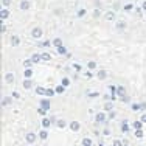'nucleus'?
Returning a JSON list of instances; mask_svg holds the SVG:
<instances>
[{
  "instance_id": "1",
  "label": "nucleus",
  "mask_w": 146,
  "mask_h": 146,
  "mask_svg": "<svg viewBox=\"0 0 146 146\" xmlns=\"http://www.w3.org/2000/svg\"><path fill=\"white\" fill-rule=\"evenodd\" d=\"M42 34H44V31H42V28H39V27H34V28L31 30V37H33V39H40Z\"/></svg>"
},
{
  "instance_id": "2",
  "label": "nucleus",
  "mask_w": 146,
  "mask_h": 146,
  "mask_svg": "<svg viewBox=\"0 0 146 146\" xmlns=\"http://www.w3.org/2000/svg\"><path fill=\"white\" fill-rule=\"evenodd\" d=\"M36 137H39V135H36V132H27L25 135V140L28 145H33L34 141H36Z\"/></svg>"
},
{
  "instance_id": "3",
  "label": "nucleus",
  "mask_w": 146,
  "mask_h": 146,
  "mask_svg": "<svg viewBox=\"0 0 146 146\" xmlns=\"http://www.w3.org/2000/svg\"><path fill=\"white\" fill-rule=\"evenodd\" d=\"M39 106L42 107V109H45V110H48L51 107V103H50V98L48 96H45V98H42L40 100V103H39Z\"/></svg>"
},
{
  "instance_id": "4",
  "label": "nucleus",
  "mask_w": 146,
  "mask_h": 146,
  "mask_svg": "<svg viewBox=\"0 0 146 146\" xmlns=\"http://www.w3.org/2000/svg\"><path fill=\"white\" fill-rule=\"evenodd\" d=\"M95 120H96V123H106V120H107V115H106V112H98L95 115Z\"/></svg>"
},
{
  "instance_id": "5",
  "label": "nucleus",
  "mask_w": 146,
  "mask_h": 146,
  "mask_svg": "<svg viewBox=\"0 0 146 146\" xmlns=\"http://www.w3.org/2000/svg\"><path fill=\"white\" fill-rule=\"evenodd\" d=\"M68 127H70V129H72L73 132H78L79 129H81V124H79V123H78V121H76V120H73L72 123L68 124Z\"/></svg>"
},
{
  "instance_id": "6",
  "label": "nucleus",
  "mask_w": 146,
  "mask_h": 146,
  "mask_svg": "<svg viewBox=\"0 0 146 146\" xmlns=\"http://www.w3.org/2000/svg\"><path fill=\"white\" fill-rule=\"evenodd\" d=\"M11 103H13V96H3V100H2V107L9 106Z\"/></svg>"
},
{
  "instance_id": "7",
  "label": "nucleus",
  "mask_w": 146,
  "mask_h": 146,
  "mask_svg": "<svg viewBox=\"0 0 146 146\" xmlns=\"http://www.w3.org/2000/svg\"><path fill=\"white\" fill-rule=\"evenodd\" d=\"M103 110H104V112H110V110H113V104H112V101H106V103H104Z\"/></svg>"
},
{
  "instance_id": "8",
  "label": "nucleus",
  "mask_w": 146,
  "mask_h": 146,
  "mask_svg": "<svg viewBox=\"0 0 146 146\" xmlns=\"http://www.w3.org/2000/svg\"><path fill=\"white\" fill-rule=\"evenodd\" d=\"M8 16H9V11L6 8L0 9V19H2V20H6V19H8Z\"/></svg>"
},
{
  "instance_id": "9",
  "label": "nucleus",
  "mask_w": 146,
  "mask_h": 146,
  "mask_svg": "<svg viewBox=\"0 0 146 146\" xmlns=\"http://www.w3.org/2000/svg\"><path fill=\"white\" fill-rule=\"evenodd\" d=\"M31 87H33V81H31V78H25V79H23V89L28 90Z\"/></svg>"
},
{
  "instance_id": "10",
  "label": "nucleus",
  "mask_w": 146,
  "mask_h": 146,
  "mask_svg": "<svg viewBox=\"0 0 146 146\" xmlns=\"http://www.w3.org/2000/svg\"><path fill=\"white\" fill-rule=\"evenodd\" d=\"M31 3L28 2V0H22L20 2V9H23V11H27V9H30Z\"/></svg>"
},
{
  "instance_id": "11",
  "label": "nucleus",
  "mask_w": 146,
  "mask_h": 146,
  "mask_svg": "<svg viewBox=\"0 0 146 146\" xmlns=\"http://www.w3.org/2000/svg\"><path fill=\"white\" fill-rule=\"evenodd\" d=\"M37 135H39V138H40V140H47V138H48V131L44 127L42 131H39V134H37Z\"/></svg>"
},
{
  "instance_id": "12",
  "label": "nucleus",
  "mask_w": 146,
  "mask_h": 146,
  "mask_svg": "<svg viewBox=\"0 0 146 146\" xmlns=\"http://www.w3.org/2000/svg\"><path fill=\"white\" fill-rule=\"evenodd\" d=\"M5 82L13 84V82H14V75H13V73H6L5 75Z\"/></svg>"
},
{
  "instance_id": "13",
  "label": "nucleus",
  "mask_w": 146,
  "mask_h": 146,
  "mask_svg": "<svg viewBox=\"0 0 146 146\" xmlns=\"http://www.w3.org/2000/svg\"><path fill=\"white\" fill-rule=\"evenodd\" d=\"M143 121L141 120H137V121H134V123H132V127H134V131L135 129H141V127H143Z\"/></svg>"
},
{
  "instance_id": "14",
  "label": "nucleus",
  "mask_w": 146,
  "mask_h": 146,
  "mask_svg": "<svg viewBox=\"0 0 146 146\" xmlns=\"http://www.w3.org/2000/svg\"><path fill=\"white\" fill-rule=\"evenodd\" d=\"M121 132H123V134L129 132V124H127V120H123V123H121Z\"/></svg>"
},
{
  "instance_id": "15",
  "label": "nucleus",
  "mask_w": 146,
  "mask_h": 146,
  "mask_svg": "<svg viewBox=\"0 0 146 146\" xmlns=\"http://www.w3.org/2000/svg\"><path fill=\"white\" fill-rule=\"evenodd\" d=\"M96 78L98 79H106L107 78V72L106 70H98L96 72Z\"/></svg>"
},
{
  "instance_id": "16",
  "label": "nucleus",
  "mask_w": 146,
  "mask_h": 146,
  "mask_svg": "<svg viewBox=\"0 0 146 146\" xmlns=\"http://www.w3.org/2000/svg\"><path fill=\"white\" fill-rule=\"evenodd\" d=\"M50 126H51V120H50V118H47V117L42 118V127H45V129H48Z\"/></svg>"
},
{
  "instance_id": "17",
  "label": "nucleus",
  "mask_w": 146,
  "mask_h": 146,
  "mask_svg": "<svg viewBox=\"0 0 146 146\" xmlns=\"http://www.w3.org/2000/svg\"><path fill=\"white\" fill-rule=\"evenodd\" d=\"M33 70H31V67H28V68H25V70H23V78H31V76H33Z\"/></svg>"
},
{
  "instance_id": "18",
  "label": "nucleus",
  "mask_w": 146,
  "mask_h": 146,
  "mask_svg": "<svg viewBox=\"0 0 146 146\" xmlns=\"http://www.w3.org/2000/svg\"><path fill=\"white\" fill-rule=\"evenodd\" d=\"M117 95H118V96L126 95V89H124L123 86H118V87H117Z\"/></svg>"
},
{
  "instance_id": "19",
  "label": "nucleus",
  "mask_w": 146,
  "mask_h": 146,
  "mask_svg": "<svg viewBox=\"0 0 146 146\" xmlns=\"http://www.w3.org/2000/svg\"><path fill=\"white\" fill-rule=\"evenodd\" d=\"M19 44H20L19 36H11V45H13V47H17Z\"/></svg>"
},
{
  "instance_id": "20",
  "label": "nucleus",
  "mask_w": 146,
  "mask_h": 146,
  "mask_svg": "<svg viewBox=\"0 0 146 146\" xmlns=\"http://www.w3.org/2000/svg\"><path fill=\"white\" fill-rule=\"evenodd\" d=\"M56 51L59 54H67V48L64 47V45H59V47H56Z\"/></svg>"
},
{
  "instance_id": "21",
  "label": "nucleus",
  "mask_w": 146,
  "mask_h": 146,
  "mask_svg": "<svg viewBox=\"0 0 146 146\" xmlns=\"http://www.w3.org/2000/svg\"><path fill=\"white\" fill-rule=\"evenodd\" d=\"M54 95H58L54 89H47V92H45V96H48V98H50V96H54Z\"/></svg>"
},
{
  "instance_id": "22",
  "label": "nucleus",
  "mask_w": 146,
  "mask_h": 146,
  "mask_svg": "<svg viewBox=\"0 0 146 146\" xmlns=\"http://www.w3.org/2000/svg\"><path fill=\"white\" fill-rule=\"evenodd\" d=\"M54 90H56V93L58 95H61V93H64V90H65V86H62V84H59L54 87Z\"/></svg>"
},
{
  "instance_id": "23",
  "label": "nucleus",
  "mask_w": 146,
  "mask_h": 146,
  "mask_svg": "<svg viewBox=\"0 0 146 146\" xmlns=\"http://www.w3.org/2000/svg\"><path fill=\"white\" fill-rule=\"evenodd\" d=\"M31 61L34 62V64H36V62H39V61H42V56H40V54H37V53H34L33 56H31Z\"/></svg>"
},
{
  "instance_id": "24",
  "label": "nucleus",
  "mask_w": 146,
  "mask_h": 146,
  "mask_svg": "<svg viewBox=\"0 0 146 146\" xmlns=\"http://www.w3.org/2000/svg\"><path fill=\"white\" fill-rule=\"evenodd\" d=\"M131 109H132V112H138V110H141V104L134 103V104L131 106Z\"/></svg>"
},
{
  "instance_id": "25",
  "label": "nucleus",
  "mask_w": 146,
  "mask_h": 146,
  "mask_svg": "<svg viewBox=\"0 0 146 146\" xmlns=\"http://www.w3.org/2000/svg\"><path fill=\"white\" fill-rule=\"evenodd\" d=\"M50 45H53V44H51V40H44V42H39V44H37V47L45 48V47H50Z\"/></svg>"
},
{
  "instance_id": "26",
  "label": "nucleus",
  "mask_w": 146,
  "mask_h": 146,
  "mask_svg": "<svg viewBox=\"0 0 146 146\" xmlns=\"http://www.w3.org/2000/svg\"><path fill=\"white\" fill-rule=\"evenodd\" d=\"M56 126L62 129V127H65V126H67V123H65V120H56Z\"/></svg>"
},
{
  "instance_id": "27",
  "label": "nucleus",
  "mask_w": 146,
  "mask_h": 146,
  "mask_svg": "<svg viewBox=\"0 0 146 146\" xmlns=\"http://www.w3.org/2000/svg\"><path fill=\"white\" fill-rule=\"evenodd\" d=\"M124 28H126V22H118L117 23V30L118 31H123Z\"/></svg>"
},
{
  "instance_id": "28",
  "label": "nucleus",
  "mask_w": 146,
  "mask_h": 146,
  "mask_svg": "<svg viewBox=\"0 0 146 146\" xmlns=\"http://www.w3.org/2000/svg\"><path fill=\"white\" fill-rule=\"evenodd\" d=\"M87 67H89V70H96V62L95 61H89Z\"/></svg>"
},
{
  "instance_id": "29",
  "label": "nucleus",
  "mask_w": 146,
  "mask_h": 146,
  "mask_svg": "<svg viewBox=\"0 0 146 146\" xmlns=\"http://www.w3.org/2000/svg\"><path fill=\"white\" fill-rule=\"evenodd\" d=\"M120 101L121 103H131V96L129 95H123V96H120Z\"/></svg>"
},
{
  "instance_id": "30",
  "label": "nucleus",
  "mask_w": 146,
  "mask_h": 146,
  "mask_svg": "<svg viewBox=\"0 0 146 146\" xmlns=\"http://www.w3.org/2000/svg\"><path fill=\"white\" fill-rule=\"evenodd\" d=\"M134 134H135V137H137V138H143V129H135V132H134Z\"/></svg>"
},
{
  "instance_id": "31",
  "label": "nucleus",
  "mask_w": 146,
  "mask_h": 146,
  "mask_svg": "<svg viewBox=\"0 0 146 146\" xmlns=\"http://www.w3.org/2000/svg\"><path fill=\"white\" fill-rule=\"evenodd\" d=\"M34 62L31 61V59H25V61H23V67L25 68H28V67H31V65H33Z\"/></svg>"
},
{
  "instance_id": "32",
  "label": "nucleus",
  "mask_w": 146,
  "mask_h": 146,
  "mask_svg": "<svg viewBox=\"0 0 146 146\" xmlns=\"http://www.w3.org/2000/svg\"><path fill=\"white\" fill-rule=\"evenodd\" d=\"M51 44H53V47H59V45H62V40L59 39V37H56V39L51 40Z\"/></svg>"
},
{
  "instance_id": "33",
  "label": "nucleus",
  "mask_w": 146,
  "mask_h": 146,
  "mask_svg": "<svg viewBox=\"0 0 146 146\" xmlns=\"http://www.w3.org/2000/svg\"><path fill=\"white\" fill-rule=\"evenodd\" d=\"M45 92H47V89H44V87H36V93H37V95H45Z\"/></svg>"
},
{
  "instance_id": "34",
  "label": "nucleus",
  "mask_w": 146,
  "mask_h": 146,
  "mask_svg": "<svg viewBox=\"0 0 146 146\" xmlns=\"http://www.w3.org/2000/svg\"><path fill=\"white\" fill-rule=\"evenodd\" d=\"M82 146H92V140H90L89 137H86L84 140H82Z\"/></svg>"
},
{
  "instance_id": "35",
  "label": "nucleus",
  "mask_w": 146,
  "mask_h": 146,
  "mask_svg": "<svg viewBox=\"0 0 146 146\" xmlns=\"http://www.w3.org/2000/svg\"><path fill=\"white\" fill-rule=\"evenodd\" d=\"M106 19H107V20H113V19H115V13L109 11V13L106 14Z\"/></svg>"
},
{
  "instance_id": "36",
  "label": "nucleus",
  "mask_w": 146,
  "mask_h": 146,
  "mask_svg": "<svg viewBox=\"0 0 146 146\" xmlns=\"http://www.w3.org/2000/svg\"><path fill=\"white\" fill-rule=\"evenodd\" d=\"M61 84H62V86H65V87H68V86H70V79H68V78H62Z\"/></svg>"
},
{
  "instance_id": "37",
  "label": "nucleus",
  "mask_w": 146,
  "mask_h": 146,
  "mask_svg": "<svg viewBox=\"0 0 146 146\" xmlns=\"http://www.w3.org/2000/svg\"><path fill=\"white\" fill-rule=\"evenodd\" d=\"M9 5H11V0H2V6H3V8H8Z\"/></svg>"
},
{
  "instance_id": "38",
  "label": "nucleus",
  "mask_w": 146,
  "mask_h": 146,
  "mask_svg": "<svg viewBox=\"0 0 146 146\" xmlns=\"http://www.w3.org/2000/svg\"><path fill=\"white\" fill-rule=\"evenodd\" d=\"M40 56H42V61H50V59H51V56L48 53H42Z\"/></svg>"
},
{
  "instance_id": "39",
  "label": "nucleus",
  "mask_w": 146,
  "mask_h": 146,
  "mask_svg": "<svg viewBox=\"0 0 146 146\" xmlns=\"http://www.w3.org/2000/svg\"><path fill=\"white\" fill-rule=\"evenodd\" d=\"M115 117H117V113L113 112V110H110V112H109V115H107V120H113Z\"/></svg>"
},
{
  "instance_id": "40",
  "label": "nucleus",
  "mask_w": 146,
  "mask_h": 146,
  "mask_svg": "<svg viewBox=\"0 0 146 146\" xmlns=\"http://www.w3.org/2000/svg\"><path fill=\"white\" fill-rule=\"evenodd\" d=\"M112 146H124V145H123V141H121V140L115 138V140H113V145H112Z\"/></svg>"
},
{
  "instance_id": "41",
  "label": "nucleus",
  "mask_w": 146,
  "mask_h": 146,
  "mask_svg": "<svg viewBox=\"0 0 146 146\" xmlns=\"http://www.w3.org/2000/svg\"><path fill=\"white\" fill-rule=\"evenodd\" d=\"M48 110H45V109H42V107H39V109H37V113H39V115H45V113H47Z\"/></svg>"
},
{
  "instance_id": "42",
  "label": "nucleus",
  "mask_w": 146,
  "mask_h": 146,
  "mask_svg": "<svg viewBox=\"0 0 146 146\" xmlns=\"http://www.w3.org/2000/svg\"><path fill=\"white\" fill-rule=\"evenodd\" d=\"M11 95H13V98H14V100H20V93L19 92H13Z\"/></svg>"
},
{
  "instance_id": "43",
  "label": "nucleus",
  "mask_w": 146,
  "mask_h": 146,
  "mask_svg": "<svg viewBox=\"0 0 146 146\" xmlns=\"http://www.w3.org/2000/svg\"><path fill=\"white\" fill-rule=\"evenodd\" d=\"M82 16H86V9H84V8H81V9L78 11V17H82Z\"/></svg>"
},
{
  "instance_id": "44",
  "label": "nucleus",
  "mask_w": 146,
  "mask_h": 146,
  "mask_svg": "<svg viewBox=\"0 0 146 146\" xmlns=\"http://www.w3.org/2000/svg\"><path fill=\"white\" fill-rule=\"evenodd\" d=\"M89 96H90V98H96V96H100V93L98 92H90Z\"/></svg>"
},
{
  "instance_id": "45",
  "label": "nucleus",
  "mask_w": 146,
  "mask_h": 146,
  "mask_svg": "<svg viewBox=\"0 0 146 146\" xmlns=\"http://www.w3.org/2000/svg\"><path fill=\"white\" fill-rule=\"evenodd\" d=\"M73 68H75V72H81V65L79 64H73Z\"/></svg>"
},
{
  "instance_id": "46",
  "label": "nucleus",
  "mask_w": 146,
  "mask_h": 146,
  "mask_svg": "<svg viewBox=\"0 0 146 146\" xmlns=\"http://www.w3.org/2000/svg\"><path fill=\"white\" fill-rule=\"evenodd\" d=\"M132 8H134V6H132L131 3H129V5H126V6H124V8H123V9H124V11H131Z\"/></svg>"
},
{
  "instance_id": "47",
  "label": "nucleus",
  "mask_w": 146,
  "mask_h": 146,
  "mask_svg": "<svg viewBox=\"0 0 146 146\" xmlns=\"http://www.w3.org/2000/svg\"><path fill=\"white\" fill-rule=\"evenodd\" d=\"M140 120H141V121H143V123L146 124V113H143V115L140 117Z\"/></svg>"
},
{
  "instance_id": "48",
  "label": "nucleus",
  "mask_w": 146,
  "mask_h": 146,
  "mask_svg": "<svg viewBox=\"0 0 146 146\" xmlns=\"http://www.w3.org/2000/svg\"><path fill=\"white\" fill-rule=\"evenodd\" d=\"M93 16H95V17H98V16H100V9H95V13H93Z\"/></svg>"
},
{
  "instance_id": "49",
  "label": "nucleus",
  "mask_w": 146,
  "mask_h": 146,
  "mask_svg": "<svg viewBox=\"0 0 146 146\" xmlns=\"http://www.w3.org/2000/svg\"><path fill=\"white\" fill-rule=\"evenodd\" d=\"M103 134H104V135H109V134H110V131H109V129H104V131H103Z\"/></svg>"
},
{
  "instance_id": "50",
  "label": "nucleus",
  "mask_w": 146,
  "mask_h": 146,
  "mask_svg": "<svg viewBox=\"0 0 146 146\" xmlns=\"http://www.w3.org/2000/svg\"><path fill=\"white\" fill-rule=\"evenodd\" d=\"M141 104V110H146V103H140Z\"/></svg>"
},
{
  "instance_id": "51",
  "label": "nucleus",
  "mask_w": 146,
  "mask_h": 146,
  "mask_svg": "<svg viewBox=\"0 0 146 146\" xmlns=\"http://www.w3.org/2000/svg\"><path fill=\"white\" fill-rule=\"evenodd\" d=\"M143 9H145V11H146V2L143 3Z\"/></svg>"
},
{
  "instance_id": "52",
  "label": "nucleus",
  "mask_w": 146,
  "mask_h": 146,
  "mask_svg": "<svg viewBox=\"0 0 146 146\" xmlns=\"http://www.w3.org/2000/svg\"><path fill=\"white\" fill-rule=\"evenodd\" d=\"M98 146H103V143H100V145H98Z\"/></svg>"
},
{
  "instance_id": "53",
  "label": "nucleus",
  "mask_w": 146,
  "mask_h": 146,
  "mask_svg": "<svg viewBox=\"0 0 146 146\" xmlns=\"http://www.w3.org/2000/svg\"><path fill=\"white\" fill-rule=\"evenodd\" d=\"M42 146H48V145H42Z\"/></svg>"
},
{
  "instance_id": "54",
  "label": "nucleus",
  "mask_w": 146,
  "mask_h": 146,
  "mask_svg": "<svg viewBox=\"0 0 146 146\" xmlns=\"http://www.w3.org/2000/svg\"><path fill=\"white\" fill-rule=\"evenodd\" d=\"M124 146H129V145H124Z\"/></svg>"
},
{
  "instance_id": "55",
  "label": "nucleus",
  "mask_w": 146,
  "mask_h": 146,
  "mask_svg": "<svg viewBox=\"0 0 146 146\" xmlns=\"http://www.w3.org/2000/svg\"><path fill=\"white\" fill-rule=\"evenodd\" d=\"M28 146H31V145H28Z\"/></svg>"
}]
</instances>
